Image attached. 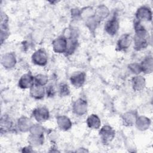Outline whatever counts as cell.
Masks as SVG:
<instances>
[{
  "label": "cell",
  "instance_id": "1",
  "mask_svg": "<svg viewBox=\"0 0 153 153\" xmlns=\"http://www.w3.org/2000/svg\"><path fill=\"white\" fill-rule=\"evenodd\" d=\"M113 19L114 20L109 21L107 23L106 28H107V29L109 30V33L113 32L114 33H115L116 30H117L118 25H117V22L115 20H114L115 19Z\"/></svg>",
  "mask_w": 153,
  "mask_h": 153
}]
</instances>
